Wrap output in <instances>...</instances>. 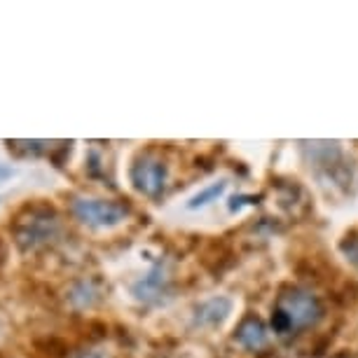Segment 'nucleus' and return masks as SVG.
Here are the masks:
<instances>
[{
	"label": "nucleus",
	"instance_id": "nucleus-4",
	"mask_svg": "<svg viewBox=\"0 0 358 358\" xmlns=\"http://www.w3.org/2000/svg\"><path fill=\"white\" fill-rule=\"evenodd\" d=\"M129 178H131L134 190L141 192L143 197L159 199L169 183V166L157 152H152V150L138 152L131 164Z\"/></svg>",
	"mask_w": 358,
	"mask_h": 358
},
{
	"label": "nucleus",
	"instance_id": "nucleus-8",
	"mask_svg": "<svg viewBox=\"0 0 358 358\" xmlns=\"http://www.w3.org/2000/svg\"><path fill=\"white\" fill-rule=\"evenodd\" d=\"M69 300L76 307H92L101 300V288L96 281L92 279H80L71 286L69 290Z\"/></svg>",
	"mask_w": 358,
	"mask_h": 358
},
{
	"label": "nucleus",
	"instance_id": "nucleus-5",
	"mask_svg": "<svg viewBox=\"0 0 358 358\" xmlns=\"http://www.w3.org/2000/svg\"><path fill=\"white\" fill-rule=\"evenodd\" d=\"M169 272L164 265H157L148 272L143 279H138L131 286V293L136 295V300L148 302V305H157V302L166 300L169 295Z\"/></svg>",
	"mask_w": 358,
	"mask_h": 358
},
{
	"label": "nucleus",
	"instance_id": "nucleus-11",
	"mask_svg": "<svg viewBox=\"0 0 358 358\" xmlns=\"http://www.w3.org/2000/svg\"><path fill=\"white\" fill-rule=\"evenodd\" d=\"M38 349H43L45 354L52 356V358H62L66 354V344L62 340H57V337H50V340H40Z\"/></svg>",
	"mask_w": 358,
	"mask_h": 358
},
{
	"label": "nucleus",
	"instance_id": "nucleus-7",
	"mask_svg": "<svg viewBox=\"0 0 358 358\" xmlns=\"http://www.w3.org/2000/svg\"><path fill=\"white\" fill-rule=\"evenodd\" d=\"M232 312V302L227 297H211V300L201 302L194 312V326H201V328H211V326H218L220 321L227 319V314Z\"/></svg>",
	"mask_w": 358,
	"mask_h": 358
},
{
	"label": "nucleus",
	"instance_id": "nucleus-13",
	"mask_svg": "<svg viewBox=\"0 0 358 358\" xmlns=\"http://www.w3.org/2000/svg\"><path fill=\"white\" fill-rule=\"evenodd\" d=\"M76 358H110L106 351H99V349H87V351H80Z\"/></svg>",
	"mask_w": 358,
	"mask_h": 358
},
{
	"label": "nucleus",
	"instance_id": "nucleus-2",
	"mask_svg": "<svg viewBox=\"0 0 358 358\" xmlns=\"http://www.w3.org/2000/svg\"><path fill=\"white\" fill-rule=\"evenodd\" d=\"M321 314L323 307L314 293H309L305 288H288L279 297V302H276L272 323L279 333H290V330H302L314 326L321 319Z\"/></svg>",
	"mask_w": 358,
	"mask_h": 358
},
{
	"label": "nucleus",
	"instance_id": "nucleus-1",
	"mask_svg": "<svg viewBox=\"0 0 358 358\" xmlns=\"http://www.w3.org/2000/svg\"><path fill=\"white\" fill-rule=\"evenodd\" d=\"M10 232L19 251L31 253L59 241L64 227L62 220H59L57 208L43 199H33L15 211L10 220Z\"/></svg>",
	"mask_w": 358,
	"mask_h": 358
},
{
	"label": "nucleus",
	"instance_id": "nucleus-10",
	"mask_svg": "<svg viewBox=\"0 0 358 358\" xmlns=\"http://www.w3.org/2000/svg\"><path fill=\"white\" fill-rule=\"evenodd\" d=\"M47 141H8V148L17 157H29V155H38L47 150Z\"/></svg>",
	"mask_w": 358,
	"mask_h": 358
},
{
	"label": "nucleus",
	"instance_id": "nucleus-6",
	"mask_svg": "<svg viewBox=\"0 0 358 358\" xmlns=\"http://www.w3.org/2000/svg\"><path fill=\"white\" fill-rule=\"evenodd\" d=\"M236 342L251 351L265 349L269 344V333H267L265 323L260 319H255V316H248V319L241 321V326L236 328Z\"/></svg>",
	"mask_w": 358,
	"mask_h": 358
},
{
	"label": "nucleus",
	"instance_id": "nucleus-14",
	"mask_svg": "<svg viewBox=\"0 0 358 358\" xmlns=\"http://www.w3.org/2000/svg\"><path fill=\"white\" fill-rule=\"evenodd\" d=\"M8 255H10L8 244H5V239H3V236H0V269H3L5 265H8Z\"/></svg>",
	"mask_w": 358,
	"mask_h": 358
},
{
	"label": "nucleus",
	"instance_id": "nucleus-9",
	"mask_svg": "<svg viewBox=\"0 0 358 358\" xmlns=\"http://www.w3.org/2000/svg\"><path fill=\"white\" fill-rule=\"evenodd\" d=\"M225 187H227L225 180H218V183H213V185L204 187V190L197 192V194H194V197L190 199V204H187V208H201V206L211 204V201H218L220 194L225 192Z\"/></svg>",
	"mask_w": 358,
	"mask_h": 358
},
{
	"label": "nucleus",
	"instance_id": "nucleus-12",
	"mask_svg": "<svg viewBox=\"0 0 358 358\" xmlns=\"http://www.w3.org/2000/svg\"><path fill=\"white\" fill-rule=\"evenodd\" d=\"M342 253L347 255L349 262H354V265L358 267V239H344L342 241Z\"/></svg>",
	"mask_w": 358,
	"mask_h": 358
},
{
	"label": "nucleus",
	"instance_id": "nucleus-3",
	"mask_svg": "<svg viewBox=\"0 0 358 358\" xmlns=\"http://www.w3.org/2000/svg\"><path fill=\"white\" fill-rule=\"evenodd\" d=\"M73 218L87 227L108 229L120 225L129 215V206L117 199H101V197H73L71 199Z\"/></svg>",
	"mask_w": 358,
	"mask_h": 358
}]
</instances>
